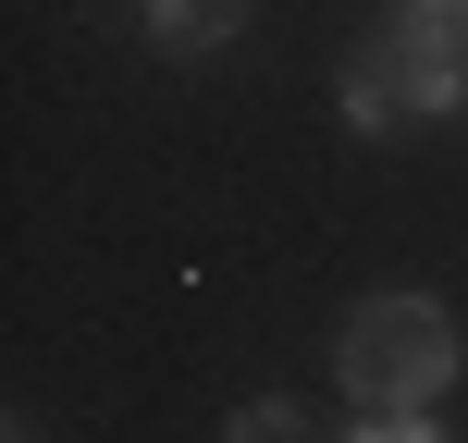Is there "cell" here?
<instances>
[{"mask_svg":"<svg viewBox=\"0 0 468 443\" xmlns=\"http://www.w3.org/2000/svg\"><path fill=\"white\" fill-rule=\"evenodd\" d=\"M346 443H456V431H444V406H357Z\"/></svg>","mask_w":468,"mask_h":443,"instance_id":"5","label":"cell"},{"mask_svg":"<svg viewBox=\"0 0 468 443\" xmlns=\"http://www.w3.org/2000/svg\"><path fill=\"white\" fill-rule=\"evenodd\" d=\"M222 443H308V419H296L283 395H247V406L222 419Z\"/></svg>","mask_w":468,"mask_h":443,"instance_id":"6","label":"cell"},{"mask_svg":"<svg viewBox=\"0 0 468 443\" xmlns=\"http://www.w3.org/2000/svg\"><path fill=\"white\" fill-rule=\"evenodd\" d=\"M382 74H395L407 123H456L468 111V25L456 13H382Z\"/></svg>","mask_w":468,"mask_h":443,"instance_id":"2","label":"cell"},{"mask_svg":"<svg viewBox=\"0 0 468 443\" xmlns=\"http://www.w3.org/2000/svg\"><path fill=\"white\" fill-rule=\"evenodd\" d=\"M0 443H37V419H13V431H0Z\"/></svg>","mask_w":468,"mask_h":443,"instance_id":"7","label":"cell"},{"mask_svg":"<svg viewBox=\"0 0 468 443\" xmlns=\"http://www.w3.org/2000/svg\"><path fill=\"white\" fill-rule=\"evenodd\" d=\"M333 111H346V136H395V123H407V99H395V74H382V49H346Z\"/></svg>","mask_w":468,"mask_h":443,"instance_id":"4","label":"cell"},{"mask_svg":"<svg viewBox=\"0 0 468 443\" xmlns=\"http://www.w3.org/2000/svg\"><path fill=\"white\" fill-rule=\"evenodd\" d=\"M136 37L173 49V62H197V49H234V37H247V0H136Z\"/></svg>","mask_w":468,"mask_h":443,"instance_id":"3","label":"cell"},{"mask_svg":"<svg viewBox=\"0 0 468 443\" xmlns=\"http://www.w3.org/2000/svg\"><path fill=\"white\" fill-rule=\"evenodd\" d=\"M333 382H346L357 406H444L468 382V332L444 296H420V283H395V296L346 308V332H333Z\"/></svg>","mask_w":468,"mask_h":443,"instance_id":"1","label":"cell"}]
</instances>
